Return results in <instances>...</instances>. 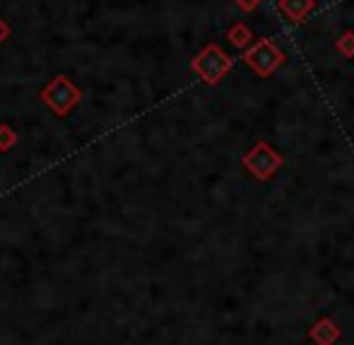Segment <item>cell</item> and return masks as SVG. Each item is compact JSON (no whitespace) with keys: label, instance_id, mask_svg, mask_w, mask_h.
Wrapping results in <instances>:
<instances>
[{"label":"cell","instance_id":"cell-6","mask_svg":"<svg viewBox=\"0 0 354 345\" xmlns=\"http://www.w3.org/2000/svg\"><path fill=\"white\" fill-rule=\"evenodd\" d=\"M335 51L345 58H354V32H345L335 42Z\"/></svg>","mask_w":354,"mask_h":345},{"label":"cell","instance_id":"cell-2","mask_svg":"<svg viewBox=\"0 0 354 345\" xmlns=\"http://www.w3.org/2000/svg\"><path fill=\"white\" fill-rule=\"evenodd\" d=\"M243 164H246V169L253 177L266 182L282 167V154L275 152L268 143H258L256 148L243 154Z\"/></svg>","mask_w":354,"mask_h":345},{"label":"cell","instance_id":"cell-5","mask_svg":"<svg viewBox=\"0 0 354 345\" xmlns=\"http://www.w3.org/2000/svg\"><path fill=\"white\" fill-rule=\"evenodd\" d=\"M227 39L236 48H248V46H251V42H253V34H251V29H248L246 24L239 22V24H234V27L229 29Z\"/></svg>","mask_w":354,"mask_h":345},{"label":"cell","instance_id":"cell-4","mask_svg":"<svg viewBox=\"0 0 354 345\" xmlns=\"http://www.w3.org/2000/svg\"><path fill=\"white\" fill-rule=\"evenodd\" d=\"M316 0H280V10L292 22H304L306 15L313 10Z\"/></svg>","mask_w":354,"mask_h":345},{"label":"cell","instance_id":"cell-1","mask_svg":"<svg viewBox=\"0 0 354 345\" xmlns=\"http://www.w3.org/2000/svg\"><path fill=\"white\" fill-rule=\"evenodd\" d=\"M284 61H287V58H284L282 48L268 37L258 39V42L253 44V46H248L246 53H243V63H246L258 78H270Z\"/></svg>","mask_w":354,"mask_h":345},{"label":"cell","instance_id":"cell-3","mask_svg":"<svg viewBox=\"0 0 354 345\" xmlns=\"http://www.w3.org/2000/svg\"><path fill=\"white\" fill-rule=\"evenodd\" d=\"M193 68L201 73V78L205 80V82L217 85L219 80L229 73V68H232V58H229L217 44H210V46H205V51L193 61Z\"/></svg>","mask_w":354,"mask_h":345},{"label":"cell","instance_id":"cell-7","mask_svg":"<svg viewBox=\"0 0 354 345\" xmlns=\"http://www.w3.org/2000/svg\"><path fill=\"white\" fill-rule=\"evenodd\" d=\"M234 3H236L239 8L243 10V12H253V10H256L258 5L263 3V0H234Z\"/></svg>","mask_w":354,"mask_h":345}]
</instances>
